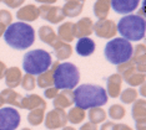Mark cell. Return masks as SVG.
Returning <instances> with one entry per match:
<instances>
[{
    "label": "cell",
    "mask_w": 146,
    "mask_h": 130,
    "mask_svg": "<svg viewBox=\"0 0 146 130\" xmlns=\"http://www.w3.org/2000/svg\"><path fill=\"white\" fill-rule=\"evenodd\" d=\"M4 41L18 51L28 50L35 42V30L26 22H11L4 32Z\"/></svg>",
    "instance_id": "obj_1"
},
{
    "label": "cell",
    "mask_w": 146,
    "mask_h": 130,
    "mask_svg": "<svg viewBox=\"0 0 146 130\" xmlns=\"http://www.w3.org/2000/svg\"><path fill=\"white\" fill-rule=\"evenodd\" d=\"M72 94H74V104L84 110L102 106L108 103L106 91L98 84H81L76 87Z\"/></svg>",
    "instance_id": "obj_2"
},
{
    "label": "cell",
    "mask_w": 146,
    "mask_h": 130,
    "mask_svg": "<svg viewBox=\"0 0 146 130\" xmlns=\"http://www.w3.org/2000/svg\"><path fill=\"white\" fill-rule=\"evenodd\" d=\"M117 32L122 36V39L127 41H141L145 37L146 22L145 18L139 15L129 14L119 20V24H116Z\"/></svg>",
    "instance_id": "obj_3"
},
{
    "label": "cell",
    "mask_w": 146,
    "mask_h": 130,
    "mask_svg": "<svg viewBox=\"0 0 146 130\" xmlns=\"http://www.w3.org/2000/svg\"><path fill=\"white\" fill-rule=\"evenodd\" d=\"M132 50H134V46L131 45L130 41L122 37H115L105 45L104 55L105 58L111 65L119 66L124 62L130 61L132 56Z\"/></svg>",
    "instance_id": "obj_4"
},
{
    "label": "cell",
    "mask_w": 146,
    "mask_h": 130,
    "mask_svg": "<svg viewBox=\"0 0 146 130\" xmlns=\"http://www.w3.org/2000/svg\"><path fill=\"white\" fill-rule=\"evenodd\" d=\"M54 87L58 89H75L80 81V72L74 63L62 62L58 63L54 69Z\"/></svg>",
    "instance_id": "obj_5"
},
{
    "label": "cell",
    "mask_w": 146,
    "mask_h": 130,
    "mask_svg": "<svg viewBox=\"0 0 146 130\" xmlns=\"http://www.w3.org/2000/svg\"><path fill=\"white\" fill-rule=\"evenodd\" d=\"M52 65L51 55L45 50L36 48L25 53L23 58V69L31 76H39L48 71Z\"/></svg>",
    "instance_id": "obj_6"
},
{
    "label": "cell",
    "mask_w": 146,
    "mask_h": 130,
    "mask_svg": "<svg viewBox=\"0 0 146 130\" xmlns=\"http://www.w3.org/2000/svg\"><path fill=\"white\" fill-rule=\"evenodd\" d=\"M20 122L21 115L14 106L0 108V130H16Z\"/></svg>",
    "instance_id": "obj_7"
},
{
    "label": "cell",
    "mask_w": 146,
    "mask_h": 130,
    "mask_svg": "<svg viewBox=\"0 0 146 130\" xmlns=\"http://www.w3.org/2000/svg\"><path fill=\"white\" fill-rule=\"evenodd\" d=\"M68 123V116L64 109L54 108L52 110L48 112V114L44 116L45 128L49 130H56L59 128H64Z\"/></svg>",
    "instance_id": "obj_8"
},
{
    "label": "cell",
    "mask_w": 146,
    "mask_h": 130,
    "mask_svg": "<svg viewBox=\"0 0 146 130\" xmlns=\"http://www.w3.org/2000/svg\"><path fill=\"white\" fill-rule=\"evenodd\" d=\"M94 34L100 39L110 40L114 39L115 35L117 34V29H116V22L114 20H98L94 24Z\"/></svg>",
    "instance_id": "obj_9"
},
{
    "label": "cell",
    "mask_w": 146,
    "mask_h": 130,
    "mask_svg": "<svg viewBox=\"0 0 146 130\" xmlns=\"http://www.w3.org/2000/svg\"><path fill=\"white\" fill-rule=\"evenodd\" d=\"M39 16L45 21H49L50 24H59L65 19L61 8L55 5H41L39 8Z\"/></svg>",
    "instance_id": "obj_10"
},
{
    "label": "cell",
    "mask_w": 146,
    "mask_h": 130,
    "mask_svg": "<svg viewBox=\"0 0 146 130\" xmlns=\"http://www.w3.org/2000/svg\"><path fill=\"white\" fill-rule=\"evenodd\" d=\"M140 0H110V5L116 14H131L140 5Z\"/></svg>",
    "instance_id": "obj_11"
},
{
    "label": "cell",
    "mask_w": 146,
    "mask_h": 130,
    "mask_svg": "<svg viewBox=\"0 0 146 130\" xmlns=\"http://www.w3.org/2000/svg\"><path fill=\"white\" fill-rule=\"evenodd\" d=\"M94 34V22L90 18H82L74 24V36L76 39L89 37Z\"/></svg>",
    "instance_id": "obj_12"
},
{
    "label": "cell",
    "mask_w": 146,
    "mask_h": 130,
    "mask_svg": "<svg viewBox=\"0 0 146 130\" xmlns=\"http://www.w3.org/2000/svg\"><path fill=\"white\" fill-rule=\"evenodd\" d=\"M16 18L21 22H31L39 19V8L34 4H29L16 11Z\"/></svg>",
    "instance_id": "obj_13"
},
{
    "label": "cell",
    "mask_w": 146,
    "mask_h": 130,
    "mask_svg": "<svg viewBox=\"0 0 146 130\" xmlns=\"http://www.w3.org/2000/svg\"><path fill=\"white\" fill-rule=\"evenodd\" d=\"M122 77L119 73L109 76L106 81V94L111 98H117L121 93V86H122Z\"/></svg>",
    "instance_id": "obj_14"
},
{
    "label": "cell",
    "mask_w": 146,
    "mask_h": 130,
    "mask_svg": "<svg viewBox=\"0 0 146 130\" xmlns=\"http://www.w3.org/2000/svg\"><path fill=\"white\" fill-rule=\"evenodd\" d=\"M131 61L137 66V71L140 73H145L146 71V46L145 43H139L132 50Z\"/></svg>",
    "instance_id": "obj_15"
},
{
    "label": "cell",
    "mask_w": 146,
    "mask_h": 130,
    "mask_svg": "<svg viewBox=\"0 0 146 130\" xmlns=\"http://www.w3.org/2000/svg\"><path fill=\"white\" fill-rule=\"evenodd\" d=\"M95 48H96V43L90 37L79 39V41L76 42V46H75L76 53L79 56H81V57H89V56H91L95 52Z\"/></svg>",
    "instance_id": "obj_16"
},
{
    "label": "cell",
    "mask_w": 146,
    "mask_h": 130,
    "mask_svg": "<svg viewBox=\"0 0 146 130\" xmlns=\"http://www.w3.org/2000/svg\"><path fill=\"white\" fill-rule=\"evenodd\" d=\"M21 109H28V110H33V109H46V102L38 94H28L21 98Z\"/></svg>",
    "instance_id": "obj_17"
},
{
    "label": "cell",
    "mask_w": 146,
    "mask_h": 130,
    "mask_svg": "<svg viewBox=\"0 0 146 130\" xmlns=\"http://www.w3.org/2000/svg\"><path fill=\"white\" fill-rule=\"evenodd\" d=\"M52 104H54L55 108H59V109H66L69 106H71L74 104V94H72V91L62 89L54 98Z\"/></svg>",
    "instance_id": "obj_18"
},
{
    "label": "cell",
    "mask_w": 146,
    "mask_h": 130,
    "mask_svg": "<svg viewBox=\"0 0 146 130\" xmlns=\"http://www.w3.org/2000/svg\"><path fill=\"white\" fill-rule=\"evenodd\" d=\"M21 78H23V73L19 67L6 68L4 79H5V84L8 86V88H11V89L16 88V87L20 84Z\"/></svg>",
    "instance_id": "obj_19"
},
{
    "label": "cell",
    "mask_w": 146,
    "mask_h": 130,
    "mask_svg": "<svg viewBox=\"0 0 146 130\" xmlns=\"http://www.w3.org/2000/svg\"><path fill=\"white\" fill-rule=\"evenodd\" d=\"M54 48V55L58 58V61H65V59L70 58L72 55V47L70 43L64 42L61 40H59L58 42L52 46Z\"/></svg>",
    "instance_id": "obj_20"
},
{
    "label": "cell",
    "mask_w": 146,
    "mask_h": 130,
    "mask_svg": "<svg viewBox=\"0 0 146 130\" xmlns=\"http://www.w3.org/2000/svg\"><path fill=\"white\" fill-rule=\"evenodd\" d=\"M61 10L64 12L65 18H76L84 10V3L76 1V0H69L64 4Z\"/></svg>",
    "instance_id": "obj_21"
},
{
    "label": "cell",
    "mask_w": 146,
    "mask_h": 130,
    "mask_svg": "<svg viewBox=\"0 0 146 130\" xmlns=\"http://www.w3.org/2000/svg\"><path fill=\"white\" fill-rule=\"evenodd\" d=\"M39 39H40V41L51 46V47L60 40L58 37V35H56V32L54 31V29L48 25H44L39 29Z\"/></svg>",
    "instance_id": "obj_22"
},
{
    "label": "cell",
    "mask_w": 146,
    "mask_h": 130,
    "mask_svg": "<svg viewBox=\"0 0 146 130\" xmlns=\"http://www.w3.org/2000/svg\"><path fill=\"white\" fill-rule=\"evenodd\" d=\"M59 62H55L51 65V68H49L48 71L40 73L36 78V84L39 86V88H42V89H46L49 87H52L54 86V79H52V76H54V69L56 67Z\"/></svg>",
    "instance_id": "obj_23"
},
{
    "label": "cell",
    "mask_w": 146,
    "mask_h": 130,
    "mask_svg": "<svg viewBox=\"0 0 146 130\" xmlns=\"http://www.w3.org/2000/svg\"><path fill=\"white\" fill-rule=\"evenodd\" d=\"M0 97H1V99H3V102H4V104L6 103V104H9V105L21 108L20 102H21V98H23V97L19 94L18 92H15L14 89H11V88L4 89V91L0 92Z\"/></svg>",
    "instance_id": "obj_24"
},
{
    "label": "cell",
    "mask_w": 146,
    "mask_h": 130,
    "mask_svg": "<svg viewBox=\"0 0 146 130\" xmlns=\"http://www.w3.org/2000/svg\"><path fill=\"white\" fill-rule=\"evenodd\" d=\"M58 37L64 42L70 43L71 41H74L75 36H74V22H64L59 26L58 29Z\"/></svg>",
    "instance_id": "obj_25"
},
{
    "label": "cell",
    "mask_w": 146,
    "mask_h": 130,
    "mask_svg": "<svg viewBox=\"0 0 146 130\" xmlns=\"http://www.w3.org/2000/svg\"><path fill=\"white\" fill-rule=\"evenodd\" d=\"M110 9V0H96L94 4V15L98 20H105L108 19Z\"/></svg>",
    "instance_id": "obj_26"
},
{
    "label": "cell",
    "mask_w": 146,
    "mask_h": 130,
    "mask_svg": "<svg viewBox=\"0 0 146 130\" xmlns=\"http://www.w3.org/2000/svg\"><path fill=\"white\" fill-rule=\"evenodd\" d=\"M131 115L135 120L146 119V101L145 99H136L131 109Z\"/></svg>",
    "instance_id": "obj_27"
},
{
    "label": "cell",
    "mask_w": 146,
    "mask_h": 130,
    "mask_svg": "<svg viewBox=\"0 0 146 130\" xmlns=\"http://www.w3.org/2000/svg\"><path fill=\"white\" fill-rule=\"evenodd\" d=\"M106 118H108V114L101 106L89 109V123H91V124L98 125L100 123H104Z\"/></svg>",
    "instance_id": "obj_28"
},
{
    "label": "cell",
    "mask_w": 146,
    "mask_h": 130,
    "mask_svg": "<svg viewBox=\"0 0 146 130\" xmlns=\"http://www.w3.org/2000/svg\"><path fill=\"white\" fill-rule=\"evenodd\" d=\"M68 116V122L71 123V124H80L85 120L86 118V113L84 109L79 108V106H72V108L69 110V113L66 114Z\"/></svg>",
    "instance_id": "obj_29"
},
{
    "label": "cell",
    "mask_w": 146,
    "mask_h": 130,
    "mask_svg": "<svg viewBox=\"0 0 146 130\" xmlns=\"http://www.w3.org/2000/svg\"><path fill=\"white\" fill-rule=\"evenodd\" d=\"M44 116H45V109L41 108L33 109L28 114V123L33 126H38L44 122Z\"/></svg>",
    "instance_id": "obj_30"
},
{
    "label": "cell",
    "mask_w": 146,
    "mask_h": 130,
    "mask_svg": "<svg viewBox=\"0 0 146 130\" xmlns=\"http://www.w3.org/2000/svg\"><path fill=\"white\" fill-rule=\"evenodd\" d=\"M116 71H117V73L122 77V79L125 77H127L129 74H131L132 72H139L137 66H136L135 62L131 61V59L127 62H124V63H121V65H119L117 68H116Z\"/></svg>",
    "instance_id": "obj_31"
},
{
    "label": "cell",
    "mask_w": 146,
    "mask_h": 130,
    "mask_svg": "<svg viewBox=\"0 0 146 130\" xmlns=\"http://www.w3.org/2000/svg\"><path fill=\"white\" fill-rule=\"evenodd\" d=\"M119 97H120V101L124 103V104H131V103H134L136 99H137L139 92L136 91L135 88H132V87H129V88L124 89Z\"/></svg>",
    "instance_id": "obj_32"
},
{
    "label": "cell",
    "mask_w": 146,
    "mask_h": 130,
    "mask_svg": "<svg viewBox=\"0 0 146 130\" xmlns=\"http://www.w3.org/2000/svg\"><path fill=\"white\" fill-rule=\"evenodd\" d=\"M145 79H146V76L145 73H140V72H132L131 74H129L127 77H125L122 81H125L130 87H139L141 86L142 83H145Z\"/></svg>",
    "instance_id": "obj_33"
},
{
    "label": "cell",
    "mask_w": 146,
    "mask_h": 130,
    "mask_svg": "<svg viewBox=\"0 0 146 130\" xmlns=\"http://www.w3.org/2000/svg\"><path fill=\"white\" fill-rule=\"evenodd\" d=\"M125 114H126L125 108L120 104H112L109 108V118L112 119V120H121L125 116Z\"/></svg>",
    "instance_id": "obj_34"
},
{
    "label": "cell",
    "mask_w": 146,
    "mask_h": 130,
    "mask_svg": "<svg viewBox=\"0 0 146 130\" xmlns=\"http://www.w3.org/2000/svg\"><path fill=\"white\" fill-rule=\"evenodd\" d=\"M20 86L25 89V91H34V88L36 86V79H35L34 76L28 74V73H26L25 76H23Z\"/></svg>",
    "instance_id": "obj_35"
},
{
    "label": "cell",
    "mask_w": 146,
    "mask_h": 130,
    "mask_svg": "<svg viewBox=\"0 0 146 130\" xmlns=\"http://www.w3.org/2000/svg\"><path fill=\"white\" fill-rule=\"evenodd\" d=\"M11 21H13L11 12L8 11V10H5V9L0 10V24L5 25L6 27H8V26L11 24Z\"/></svg>",
    "instance_id": "obj_36"
},
{
    "label": "cell",
    "mask_w": 146,
    "mask_h": 130,
    "mask_svg": "<svg viewBox=\"0 0 146 130\" xmlns=\"http://www.w3.org/2000/svg\"><path fill=\"white\" fill-rule=\"evenodd\" d=\"M1 3H4L6 6H9L10 9H18L25 3V0H0Z\"/></svg>",
    "instance_id": "obj_37"
},
{
    "label": "cell",
    "mask_w": 146,
    "mask_h": 130,
    "mask_svg": "<svg viewBox=\"0 0 146 130\" xmlns=\"http://www.w3.org/2000/svg\"><path fill=\"white\" fill-rule=\"evenodd\" d=\"M58 94H59V89L54 86L49 87V88H46L44 91V95H45V98H48V99H54Z\"/></svg>",
    "instance_id": "obj_38"
},
{
    "label": "cell",
    "mask_w": 146,
    "mask_h": 130,
    "mask_svg": "<svg viewBox=\"0 0 146 130\" xmlns=\"http://www.w3.org/2000/svg\"><path fill=\"white\" fill-rule=\"evenodd\" d=\"M136 130H146V119H140V120H135Z\"/></svg>",
    "instance_id": "obj_39"
},
{
    "label": "cell",
    "mask_w": 146,
    "mask_h": 130,
    "mask_svg": "<svg viewBox=\"0 0 146 130\" xmlns=\"http://www.w3.org/2000/svg\"><path fill=\"white\" fill-rule=\"evenodd\" d=\"M79 130H98V125L91 124V123L88 122V123H85V124H82Z\"/></svg>",
    "instance_id": "obj_40"
},
{
    "label": "cell",
    "mask_w": 146,
    "mask_h": 130,
    "mask_svg": "<svg viewBox=\"0 0 146 130\" xmlns=\"http://www.w3.org/2000/svg\"><path fill=\"white\" fill-rule=\"evenodd\" d=\"M114 125H115L114 122H104L100 130H114Z\"/></svg>",
    "instance_id": "obj_41"
},
{
    "label": "cell",
    "mask_w": 146,
    "mask_h": 130,
    "mask_svg": "<svg viewBox=\"0 0 146 130\" xmlns=\"http://www.w3.org/2000/svg\"><path fill=\"white\" fill-rule=\"evenodd\" d=\"M114 130H132L127 124H124V123H119V124L114 125Z\"/></svg>",
    "instance_id": "obj_42"
},
{
    "label": "cell",
    "mask_w": 146,
    "mask_h": 130,
    "mask_svg": "<svg viewBox=\"0 0 146 130\" xmlns=\"http://www.w3.org/2000/svg\"><path fill=\"white\" fill-rule=\"evenodd\" d=\"M6 65L3 61H0V79H3L4 78V76H5V72H6Z\"/></svg>",
    "instance_id": "obj_43"
},
{
    "label": "cell",
    "mask_w": 146,
    "mask_h": 130,
    "mask_svg": "<svg viewBox=\"0 0 146 130\" xmlns=\"http://www.w3.org/2000/svg\"><path fill=\"white\" fill-rule=\"evenodd\" d=\"M34 1L41 3L42 5H52V4H55L58 0H34Z\"/></svg>",
    "instance_id": "obj_44"
},
{
    "label": "cell",
    "mask_w": 146,
    "mask_h": 130,
    "mask_svg": "<svg viewBox=\"0 0 146 130\" xmlns=\"http://www.w3.org/2000/svg\"><path fill=\"white\" fill-rule=\"evenodd\" d=\"M140 94H141L142 97H145V94H146V91H145V83H142V84L140 86Z\"/></svg>",
    "instance_id": "obj_45"
},
{
    "label": "cell",
    "mask_w": 146,
    "mask_h": 130,
    "mask_svg": "<svg viewBox=\"0 0 146 130\" xmlns=\"http://www.w3.org/2000/svg\"><path fill=\"white\" fill-rule=\"evenodd\" d=\"M5 30H6V26H5V25H3V24H0V37H1V36L4 35Z\"/></svg>",
    "instance_id": "obj_46"
},
{
    "label": "cell",
    "mask_w": 146,
    "mask_h": 130,
    "mask_svg": "<svg viewBox=\"0 0 146 130\" xmlns=\"http://www.w3.org/2000/svg\"><path fill=\"white\" fill-rule=\"evenodd\" d=\"M62 130H76L75 128H72V126H64Z\"/></svg>",
    "instance_id": "obj_47"
},
{
    "label": "cell",
    "mask_w": 146,
    "mask_h": 130,
    "mask_svg": "<svg viewBox=\"0 0 146 130\" xmlns=\"http://www.w3.org/2000/svg\"><path fill=\"white\" fill-rule=\"evenodd\" d=\"M3 105H4V102H3L1 97H0V108H3Z\"/></svg>",
    "instance_id": "obj_48"
},
{
    "label": "cell",
    "mask_w": 146,
    "mask_h": 130,
    "mask_svg": "<svg viewBox=\"0 0 146 130\" xmlns=\"http://www.w3.org/2000/svg\"><path fill=\"white\" fill-rule=\"evenodd\" d=\"M65 1H69V0H65ZM76 1H81V3H84L85 0H76Z\"/></svg>",
    "instance_id": "obj_49"
},
{
    "label": "cell",
    "mask_w": 146,
    "mask_h": 130,
    "mask_svg": "<svg viewBox=\"0 0 146 130\" xmlns=\"http://www.w3.org/2000/svg\"><path fill=\"white\" fill-rule=\"evenodd\" d=\"M21 130H31V129H29V128H24V129H21Z\"/></svg>",
    "instance_id": "obj_50"
}]
</instances>
